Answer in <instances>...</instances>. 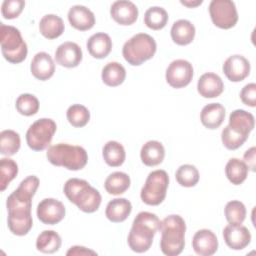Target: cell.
Instances as JSON below:
<instances>
[{
    "label": "cell",
    "instance_id": "obj_1",
    "mask_svg": "<svg viewBox=\"0 0 256 256\" xmlns=\"http://www.w3.org/2000/svg\"><path fill=\"white\" fill-rule=\"evenodd\" d=\"M39 184L40 181L38 177L34 175L28 176L21 181L18 188L7 198V224L10 232L14 235L24 236L32 228V198Z\"/></svg>",
    "mask_w": 256,
    "mask_h": 256
},
{
    "label": "cell",
    "instance_id": "obj_2",
    "mask_svg": "<svg viewBox=\"0 0 256 256\" xmlns=\"http://www.w3.org/2000/svg\"><path fill=\"white\" fill-rule=\"evenodd\" d=\"M159 218L151 212H139L133 220L131 230L127 237V242L132 251L143 253L149 250L152 245L154 235L159 230Z\"/></svg>",
    "mask_w": 256,
    "mask_h": 256
},
{
    "label": "cell",
    "instance_id": "obj_3",
    "mask_svg": "<svg viewBox=\"0 0 256 256\" xmlns=\"http://www.w3.org/2000/svg\"><path fill=\"white\" fill-rule=\"evenodd\" d=\"M254 126L255 120L251 113L243 109H237L231 112L229 124L221 133V140L224 147L229 150H236L241 147L248 139Z\"/></svg>",
    "mask_w": 256,
    "mask_h": 256
},
{
    "label": "cell",
    "instance_id": "obj_4",
    "mask_svg": "<svg viewBox=\"0 0 256 256\" xmlns=\"http://www.w3.org/2000/svg\"><path fill=\"white\" fill-rule=\"evenodd\" d=\"M161 231L160 248L167 256L179 255L185 246L186 224L180 215H169L165 217L159 226Z\"/></svg>",
    "mask_w": 256,
    "mask_h": 256
},
{
    "label": "cell",
    "instance_id": "obj_5",
    "mask_svg": "<svg viewBox=\"0 0 256 256\" xmlns=\"http://www.w3.org/2000/svg\"><path fill=\"white\" fill-rule=\"evenodd\" d=\"M63 191L68 200L85 213H93L100 207L101 194L84 179H68L64 184Z\"/></svg>",
    "mask_w": 256,
    "mask_h": 256
},
{
    "label": "cell",
    "instance_id": "obj_6",
    "mask_svg": "<svg viewBox=\"0 0 256 256\" xmlns=\"http://www.w3.org/2000/svg\"><path fill=\"white\" fill-rule=\"evenodd\" d=\"M46 157L52 165L72 171L84 168L88 161V154L83 147L67 143L50 146L46 152Z\"/></svg>",
    "mask_w": 256,
    "mask_h": 256
},
{
    "label": "cell",
    "instance_id": "obj_7",
    "mask_svg": "<svg viewBox=\"0 0 256 256\" xmlns=\"http://www.w3.org/2000/svg\"><path fill=\"white\" fill-rule=\"evenodd\" d=\"M157 49L152 36L146 33H138L126 41L122 48L124 59L132 66H139L151 59Z\"/></svg>",
    "mask_w": 256,
    "mask_h": 256
},
{
    "label": "cell",
    "instance_id": "obj_8",
    "mask_svg": "<svg viewBox=\"0 0 256 256\" xmlns=\"http://www.w3.org/2000/svg\"><path fill=\"white\" fill-rule=\"evenodd\" d=\"M0 43L2 55L8 62L18 64L25 60L27 44L16 27L0 23Z\"/></svg>",
    "mask_w": 256,
    "mask_h": 256
},
{
    "label": "cell",
    "instance_id": "obj_9",
    "mask_svg": "<svg viewBox=\"0 0 256 256\" xmlns=\"http://www.w3.org/2000/svg\"><path fill=\"white\" fill-rule=\"evenodd\" d=\"M169 177L166 171L158 169L149 173L141 189V200L151 206L161 204L167 194Z\"/></svg>",
    "mask_w": 256,
    "mask_h": 256
},
{
    "label": "cell",
    "instance_id": "obj_10",
    "mask_svg": "<svg viewBox=\"0 0 256 256\" xmlns=\"http://www.w3.org/2000/svg\"><path fill=\"white\" fill-rule=\"evenodd\" d=\"M57 125L54 120L41 118L36 120L26 132V142L30 149L42 151L46 149L52 141Z\"/></svg>",
    "mask_w": 256,
    "mask_h": 256
},
{
    "label": "cell",
    "instance_id": "obj_11",
    "mask_svg": "<svg viewBox=\"0 0 256 256\" xmlns=\"http://www.w3.org/2000/svg\"><path fill=\"white\" fill-rule=\"evenodd\" d=\"M209 14L213 24L221 29H230L238 21L235 3L230 0H212L209 4Z\"/></svg>",
    "mask_w": 256,
    "mask_h": 256
},
{
    "label": "cell",
    "instance_id": "obj_12",
    "mask_svg": "<svg viewBox=\"0 0 256 256\" xmlns=\"http://www.w3.org/2000/svg\"><path fill=\"white\" fill-rule=\"evenodd\" d=\"M166 81L173 88L187 86L193 78V66L184 59L172 61L166 69Z\"/></svg>",
    "mask_w": 256,
    "mask_h": 256
},
{
    "label": "cell",
    "instance_id": "obj_13",
    "mask_svg": "<svg viewBox=\"0 0 256 256\" xmlns=\"http://www.w3.org/2000/svg\"><path fill=\"white\" fill-rule=\"evenodd\" d=\"M37 217L46 225H55L63 220L66 210L64 204L54 198H45L37 206Z\"/></svg>",
    "mask_w": 256,
    "mask_h": 256
},
{
    "label": "cell",
    "instance_id": "obj_14",
    "mask_svg": "<svg viewBox=\"0 0 256 256\" xmlns=\"http://www.w3.org/2000/svg\"><path fill=\"white\" fill-rule=\"evenodd\" d=\"M223 238L226 245L233 250L246 248L251 241V233L241 224H228L223 229Z\"/></svg>",
    "mask_w": 256,
    "mask_h": 256
},
{
    "label": "cell",
    "instance_id": "obj_15",
    "mask_svg": "<svg viewBox=\"0 0 256 256\" xmlns=\"http://www.w3.org/2000/svg\"><path fill=\"white\" fill-rule=\"evenodd\" d=\"M83 53L80 46L71 41L60 44L55 51L56 63L66 68L77 67L82 61Z\"/></svg>",
    "mask_w": 256,
    "mask_h": 256
},
{
    "label": "cell",
    "instance_id": "obj_16",
    "mask_svg": "<svg viewBox=\"0 0 256 256\" xmlns=\"http://www.w3.org/2000/svg\"><path fill=\"white\" fill-rule=\"evenodd\" d=\"M223 73L232 82L243 81L250 73V63L242 55H232L223 64Z\"/></svg>",
    "mask_w": 256,
    "mask_h": 256
},
{
    "label": "cell",
    "instance_id": "obj_17",
    "mask_svg": "<svg viewBox=\"0 0 256 256\" xmlns=\"http://www.w3.org/2000/svg\"><path fill=\"white\" fill-rule=\"evenodd\" d=\"M192 247L195 253L200 256H211L218 249V239L211 230L201 229L194 234Z\"/></svg>",
    "mask_w": 256,
    "mask_h": 256
},
{
    "label": "cell",
    "instance_id": "obj_18",
    "mask_svg": "<svg viewBox=\"0 0 256 256\" xmlns=\"http://www.w3.org/2000/svg\"><path fill=\"white\" fill-rule=\"evenodd\" d=\"M110 15L120 25H132L138 18V8L131 1L119 0L111 5Z\"/></svg>",
    "mask_w": 256,
    "mask_h": 256
},
{
    "label": "cell",
    "instance_id": "obj_19",
    "mask_svg": "<svg viewBox=\"0 0 256 256\" xmlns=\"http://www.w3.org/2000/svg\"><path fill=\"white\" fill-rule=\"evenodd\" d=\"M68 21L71 26L79 31L91 29L95 24L94 13L83 5H74L68 11Z\"/></svg>",
    "mask_w": 256,
    "mask_h": 256
},
{
    "label": "cell",
    "instance_id": "obj_20",
    "mask_svg": "<svg viewBox=\"0 0 256 256\" xmlns=\"http://www.w3.org/2000/svg\"><path fill=\"white\" fill-rule=\"evenodd\" d=\"M30 70L36 79L45 81L53 76L55 72V64L48 53L38 52L31 61Z\"/></svg>",
    "mask_w": 256,
    "mask_h": 256
},
{
    "label": "cell",
    "instance_id": "obj_21",
    "mask_svg": "<svg viewBox=\"0 0 256 256\" xmlns=\"http://www.w3.org/2000/svg\"><path fill=\"white\" fill-rule=\"evenodd\" d=\"M224 90V84L220 76L207 72L200 76L197 83V91L204 98L218 97Z\"/></svg>",
    "mask_w": 256,
    "mask_h": 256
},
{
    "label": "cell",
    "instance_id": "obj_22",
    "mask_svg": "<svg viewBox=\"0 0 256 256\" xmlns=\"http://www.w3.org/2000/svg\"><path fill=\"white\" fill-rule=\"evenodd\" d=\"M86 46L92 57L96 59H103L107 57L112 50V40L108 34L99 32L89 37Z\"/></svg>",
    "mask_w": 256,
    "mask_h": 256
},
{
    "label": "cell",
    "instance_id": "obj_23",
    "mask_svg": "<svg viewBox=\"0 0 256 256\" xmlns=\"http://www.w3.org/2000/svg\"><path fill=\"white\" fill-rule=\"evenodd\" d=\"M225 118V108L220 103H210L203 107L200 113L201 123L208 129H217Z\"/></svg>",
    "mask_w": 256,
    "mask_h": 256
},
{
    "label": "cell",
    "instance_id": "obj_24",
    "mask_svg": "<svg viewBox=\"0 0 256 256\" xmlns=\"http://www.w3.org/2000/svg\"><path fill=\"white\" fill-rule=\"evenodd\" d=\"M132 211V205L126 198H115L108 202L105 215L113 223H120L127 219Z\"/></svg>",
    "mask_w": 256,
    "mask_h": 256
},
{
    "label": "cell",
    "instance_id": "obj_25",
    "mask_svg": "<svg viewBox=\"0 0 256 256\" xmlns=\"http://www.w3.org/2000/svg\"><path fill=\"white\" fill-rule=\"evenodd\" d=\"M165 149L162 143L156 140L146 142L140 151V158L144 165L148 167L157 166L164 160Z\"/></svg>",
    "mask_w": 256,
    "mask_h": 256
},
{
    "label": "cell",
    "instance_id": "obj_26",
    "mask_svg": "<svg viewBox=\"0 0 256 256\" xmlns=\"http://www.w3.org/2000/svg\"><path fill=\"white\" fill-rule=\"evenodd\" d=\"M171 38L174 43L180 46L190 44L195 37L194 25L185 19L177 20L171 27Z\"/></svg>",
    "mask_w": 256,
    "mask_h": 256
},
{
    "label": "cell",
    "instance_id": "obj_27",
    "mask_svg": "<svg viewBox=\"0 0 256 256\" xmlns=\"http://www.w3.org/2000/svg\"><path fill=\"white\" fill-rule=\"evenodd\" d=\"M65 26L61 17L55 14H47L39 23L40 33L47 39H56L62 35Z\"/></svg>",
    "mask_w": 256,
    "mask_h": 256
},
{
    "label": "cell",
    "instance_id": "obj_28",
    "mask_svg": "<svg viewBox=\"0 0 256 256\" xmlns=\"http://www.w3.org/2000/svg\"><path fill=\"white\" fill-rule=\"evenodd\" d=\"M101 77L103 83L107 86L117 87L124 82L126 78V70L122 64L112 61L103 67Z\"/></svg>",
    "mask_w": 256,
    "mask_h": 256
},
{
    "label": "cell",
    "instance_id": "obj_29",
    "mask_svg": "<svg viewBox=\"0 0 256 256\" xmlns=\"http://www.w3.org/2000/svg\"><path fill=\"white\" fill-rule=\"evenodd\" d=\"M102 156L106 164L110 167L121 166L126 157L123 145L117 141H108L102 149Z\"/></svg>",
    "mask_w": 256,
    "mask_h": 256
},
{
    "label": "cell",
    "instance_id": "obj_30",
    "mask_svg": "<svg viewBox=\"0 0 256 256\" xmlns=\"http://www.w3.org/2000/svg\"><path fill=\"white\" fill-rule=\"evenodd\" d=\"M61 237L53 230L42 231L36 239V248L38 251L45 254H52L61 247Z\"/></svg>",
    "mask_w": 256,
    "mask_h": 256
},
{
    "label": "cell",
    "instance_id": "obj_31",
    "mask_svg": "<svg viewBox=\"0 0 256 256\" xmlns=\"http://www.w3.org/2000/svg\"><path fill=\"white\" fill-rule=\"evenodd\" d=\"M248 166L238 158H231L225 166V174L227 179L234 185L242 184L248 176Z\"/></svg>",
    "mask_w": 256,
    "mask_h": 256
},
{
    "label": "cell",
    "instance_id": "obj_32",
    "mask_svg": "<svg viewBox=\"0 0 256 256\" xmlns=\"http://www.w3.org/2000/svg\"><path fill=\"white\" fill-rule=\"evenodd\" d=\"M130 177L128 174L120 171L111 173L104 182L105 190L111 195L123 194L130 187Z\"/></svg>",
    "mask_w": 256,
    "mask_h": 256
},
{
    "label": "cell",
    "instance_id": "obj_33",
    "mask_svg": "<svg viewBox=\"0 0 256 256\" xmlns=\"http://www.w3.org/2000/svg\"><path fill=\"white\" fill-rule=\"evenodd\" d=\"M20 136L14 130H3L0 133V153L6 156L15 155L20 149Z\"/></svg>",
    "mask_w": 256,
    "mask_h": 256
},
{
    "label": "cell",
    "instance_id": "obj_34",
    "mask_svg": "<svg viewBox=\"0 0 256 256\" xmlns=\"http://www.w3.org/2000/svg\"><path fill=\"white\" fill-rule=\"evenodd\" d=\"M168 22L167 11L159 6L150 7L144 14L145 25L152 30H160L166 26Z\"/></svg>",
    "mask_w": 256,
    "mask_h": 256
},
{
    "label": "cell",
    "instance_id": "obj_35",
    "mask_svg": "<svg viewBox=\"0 0 256 256\" xmlns=\"http://www.w3.org/2000/svg\"><path fill=\"white\" fill-rule=\"evenodd\" d=\"M66 117L68 122L76 128L84 127L90 120L89 110L81 104L71 105L66 112Z\"/></svg>",
    "mask_w": 256,
    "mask_h": 256
},
{
    "label": "cell",
    "instance_id": "obj_36",
    "mask_svg": "<svg viewBox=\"0 0 256 256\" xmlns=\"http://www.w3.org/2000/svg\"><path fill=\"white\" fill-rule=\"evenodd\" d=\"M176 181L183 187H193L199 181V172L194 165H181L175 173Z\"/></svg>",
    "mask_w": 256,
    "mask_h": 256
},
{
    "label": "cell",
    "instance_id": "obj_37",
    "mask_svg": "<svg viewBox=\"0 0 256 256\" xmlns=\"http://www.w3.org/2000/svg\"><path fill=\"white\" fill-rule=\"evenodd\" d=\"M17 174V163L13 159L2 158L0 160V190L4 191Z\"/></svg>",
    "mask_w": 256,
    "mask_h": 256
},
{
    "label": "cell",
    "instance_id": "obj_38",
    "mask_svg": "<svg viewBox=\"0 0 256 256\" xmlns=\"http://www.w3.org/2000/svg\"><path fill=\"white\" fill-rule=\"evenodd\" d=\"M224 214L229 224H242L246 218L245 205L238 200L229 201L224 208Z\"/></svg>",
    "mask_w": 256,
    "mask_h": 256
},
{
    "label": "cell",
    "instance_id": "obj_39",
    "mask_svg": "<svg viewBox=\"0 0 256 256\" xmlns=\"http://www.w3.org/2000/svg\"><path fill=\"white\" fill-rule=\"evenodd\" d=\"M16 109L17 111L24 116H32L36 114L39 110V101L38 99L29 93H24L18 96L16 99Z\"/></svg>",
    "mask_w": 256,
    "mask_h": 256
},
{
    "label": "cell",
    "instance_id": "obj_40",
    "mask_svg": "<svg viewBox=\"0 0 256 256\" xmlns=\"http://www.w3.org/2000/svg\"><path fill=\"white\" fill-rule=\"evenodd\" d=\"M25 1L23 0H5L1 6V13L5 19L17 18L23 11Z\"/></svg>",
    "mask_w": 256,
    "mask_h": 256
},
{
    "label": "cell",
    "instance_id": "obj_41",
    "mask_svg": "<svg viewBox=\"0 0 256 256\" xmlns=\"http://www.w3.org/2000/svg\"><path fill=\"white\" fill-rule=\"evenodd\" d=\"M241 101L250 107L256 106V84L249 83L245 85L240 92Z\"/></svg>",
    "mask_w": 256,
    "mask_h": 256
},
{
    "label": "cell",
    "instance_id": "obj_42",
    "mask_svg": "<svg viewBox=\"0 0 256 256\" xmlns=\"http://www.w3.org/2000/svg\"><path fill=\"white\" fill-rule=\"evenodd\" d=\"M255 155H256V148L251 147L244 153V156H243L244 162L248 166V169H250L251 171H255V162H256Z\"/></svg>",
    "mask_w": 256,
    "mask_h": 256
},
{
    "label": "cell",
    "instance_id": "obj_43",
    "mask_svg": "<svg viewBox=\"0 0 256 256\" xmlns=\"http://www.w3.org/2000/svg\"><path fill=\"white\" fill-rule=\"evenodd\" d=\"M67 256H70V255H97V253L93 250H90L86 247H83V246H73L71 247L67 253H66Z\"/></svg>",
    "mask_w": 256,
    "mask_h": 256
},
{
    "label": "cell",
    "instance_id": "obj_44",
    "mask_svg": "<svg viewBox=\"0 0 256 256\" xmlns=\"http://www.w3.org/2000/svg\"><path fill=\"white\" fill-rule=\"evenodd\" d=\"M181 2V4H183V5H185V6H187V7H196V6H198V5H200V4H202V0H198V1H180Z\"/></svg>",
    "mask_w": 256,
    "mask_h": 256
}]
</instances>
